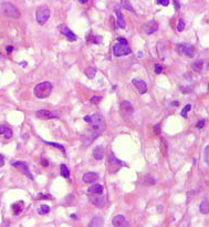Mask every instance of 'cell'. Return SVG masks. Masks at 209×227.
<instances>
[{
    "instance_id": "obj_1",
    "label": "cell",
    "mask_w": 209,
    "mask_h": 227,
    "mask_svg": "<svg viewBox=\"0 0 209 227\" xmlns=\"http://www.w3.org/2000/svg\"><path fill=\"white\" fill-rule=\"evenodd\" d=\"M84 121L89 122L90 126L89 129L85 130L82 139L84 140L85 144H89L90 142L94 141L96 137H99L103 133V131L105 130V123L100 113H94L93 115H86V116H84Z\"/></svg>"
},
{
    "instance_id": "obj_2",
    "label": "cell",
    "mask_w": 209,
    "mask_h": 227,
    "mask_svg": "<svg viewBox=\"0 0 209 227\" xmlns=\"http://www.w3.org/2000/svg\"><path fill=\"white\" fill-rule=\"evenodd\" d=\"M113 53L115 57H124L132 53V49L128 46V42L126 39L122 37L117 38V42L113 46Z\"/></svg>"
},
{
    "instance_id": "obj_3",
    "label": "cell",
    "mask_w": 209,
    "mask_h": 227,
    "mask_svg": "<svg viewBox=\"0 0 209 227\" xmlns=\"http://www.w3.org/2000/svg\"><path fill=\"white\" fill-rule=\"evenodd\" d=\"M52 92V84L48 81H44V82H41L37 84L33 89V93H35V98L40 99V100H43V99H46Z\"/></svg>"
},
{
    "instance_id": "obj_4",
    "label": "cell",
    "mask_w": 209,
    "mask_h": 227,
    "mask_svg": "<svg viewBox=\"0 0 209 227\" xmlns=\"http://www.w3.org/2000/svg\"><path fill=\"white\" fill-rule=\"evenodd\" d=\"M0 8H1V12L6 17H8V18H11V19H18V18H20L19 10L15 8L13 4H9L7 1L2 2L1 6H0Z\"/></svg>"
},
{
    "instance_id": "obj_5",
    "label": "cell",
    "mask_w": 209,
    "mask_h": 227,
    "mask_svg": "<svg viewBox=\"0 0 209 227\" xmlns=\"http://www.w3.org/2000/svg\"><path fill=\"white\" fill-rule=\"evenodd\" d=\"M50 18V9L48 8L46 6H40L37 11H35V20L39 24H46V21L49 20Z\"/></svg>"
},
{
    "instance_id": "obj_6",
    "label": "cell",
    "mask_w": 209,
    "mask_h": 227,
    "mask_svg": "<svg viewBox=\"0 0 209 227\" xmlns=\"http://www.w3.org/2000/svg\"><path fill=\"white\" fill-rule=\"evenodd\" d=\"M121 113L125 119L131 118L134 113V108L128 101H123L121 103Z\"/></svg>"
},
{
    "instance_id": "obj_7",
    "label": "cell",
    "mask_w": 209,
    "mask_h": 227,
    "mask_svg": "<svg viewBox=\"0 0 209 227\" xmlns=\"http://www.w3.org/2000/svg\"><path fill=\"white\" fill-rule=\"evenodd\" d=\"M158 29V22L156 20H149L143 24V31L146 35H153Z\"/></svg>"
},
{
    "instance_id": "obj_8",
    "label": "cell",
    "mask_w": 209,
    "mask_h": 227,
    "mask_svg": "<svg viewBox=\"0 0 209 227\" xmlns=\"http://www.w3.org/2000/svg\"><path fill=\"white\" fill-rule=\"evenodd\" d=\"M178 51L185 55L186 57L188 58H194L195 57V48L190 44H185V43H182V44H178Z\"/></svg>"
},
{
    "instance_id": "obj_9",
    "label": "cell",
    "mask_w": 209,
    "mask_h": 227,
    "mask_svg": "<svg viewBox=\"0 0 209 227\" xmlns=\"http://www.w3.org/2000/svg\"><path fill=\"white\" fill-rule=\"evenodd\" d=\"M11 165L13 166V167H18L21 171V172L26 175V176H28L30 180H33V176H32V174L30 173V171H29V167H28V165L27 163H24V162H20V161H17V162H12Z\"/></svg>"
},
{
    "instance_id": "obj_10",
    "label": "cell",
    "mask_w": 209,
    "mask_h": 227,
    "mask_svg": "<svg viewBox=\"0 0 209 227\" xmlns=\"http://www.w3.org/2000/svg\"><path fill=\"white\" fill-rule=\"evenodd\" d=\"M91 202L93 205H95L96 207H104L106 200H105L104 195L102 194H91Z\"/></svg>"
},
{
    "instance_id": "obj_11",
    "label": "cell",
    "mask_w": 209,
    "mask_h": 227,
    "mask_svg": "<svg viewBox=\"0 0 209 227\" xmlns=\"http://www.w3.org/2000/svg\"><path fill=\"white\" fill-rule=\"evenodd\" d=\"M132 84L135 86L136 90L138 91V93L145 94L147 92V85L143 80H141V79H133L132 80Z\"/></svg>"
},
{
    "instance_id": "obj_12",
    "label": "cell",
    "mask_w": 209,
    "mask_h": 227,
    "mask_svg": "<svg viewBox=\"0 0 209 227\" xmlns=\"http://www.w3.org/2000/svg\"><path fill=\"white\" fill-rule=\"evenodd\" d=\"M112 225L114 227H128L130 224L127 223V220L125 219V217L122 215H116L114 218L112 219Z\"/></svg>"
},
{
    "instance_id": "obj_13",
    "label": "cell",
    "mask_w": 209,
    "mask_h": 227,
    "mask_svg": "<svg viewBox=\"0 0 209 227\" xmlns=\"http://www.w3.org/2000/svg\"><path fill=\"white\" fill-rule=\"evenodd\" d=\"M35 115H37V118L42 119V120H50V119L58 118L55 114H53L51 111H48V110H39V111H37Z\"/></svg>"
},
{
    "instance_id": "obj_14",
    "label": "cell",
    "mask_w": 209,
    "mask_h": 227,
    "mask_svg": "<svg viewBox=\"0 0 209 227\" xmlns=\"http://www.w3.org/2000/svg\"><path fill=\"white\" fill-rule=\"evenodd\" d=\"M114 11H115V15H116V24H117L121 29H124V28H125V19H124L123 13H122V11L120 10L118 7H115Z\"/></svg>"
},
{
    "instance_id": "obj_15",
    "label": "cell",
    "mask_w": 209,
    "mask_h": 227,
    "mask_svg": "<svg viewBox=\"0 0 209 227\" xmlns=\"http://www.w3.org/2000/svg\"><path fill=\"white\" fill-rule=\"evenodd\" d=\"M97 178H99V175L94 172L85 173L84 175H83V177H82L83 182H84V183H88V184H92L94 182H96Z\"/></svg>"
},
{
    "instance_id": "obj_16",
    "label": "cell",
    "mask_w": 209,
    "mask_h": 227,
    "mask_svg": "<svg viewBox=\"0 0 209 227\" xmlns=\"http://www.w3.org/2000/svg\"><path fill=\"white\" fill-rule=\"evenodd\" d=\"M104 152L105 150L103 146H101V145H97L95 146L94 149H93V157L95 158V160H102L103 157H104Z\"/></svg>"
},
{
    "instance_id": "obj_17",
    "label": "cell",
    "mask_w": 209,
    "mask_h": 227,
    "mask_svg": "<svg viewBox=\"0 0 209 227\" xmlns=\"http://www.w3.org/2000/svg\"><path fill=\"white\" fill-rule=\"evenodd\" d=\"M61 31H62V33L64 35V37H66V38H68V40H69V41H75V40H77V35H74L73 32L71 31V30H70L68 27H65V26L61 28Z\"/></svg>"
},
{
    "instance_id": "obj_18",
    "label": "cell",
    "mask_w": 209,
    "mask_h": 227,
    "mask_svg": "<svg viewBox=\"0 0 209 227\" xmlns=\"http://www.w3.org/2000/svg\"><path fill=\"white\" fill-rule=\"evenodd\" d=\"M0 135H4L6 139H11L13 133H12V130L10 128H8L6 125H0Z\"/></svg>"
},
{
    "instance_id": "obj_19",
    "label": "cell",
    "mask_w": 209,
    "mask_h": 227,
    "mask_svg": "<svg viewBox=\"0 0 209 227\" xmlns=\"http://www.w3.org/2000/svg\"><path fill=\"white\" fill-rule=\"evenodd\" d=\"M23 207H24V203L23 202H18V203H15L11 205V209L15 216L19 215L20 213L23 211Z\"/></svg>"
},
{
    "instance_id": "obj_20",
    "label": "cell",
    "mask_w": 209,
    "mask_h": 227,
    "mask_svg": "<svg viewBox=\"0 0 209 227\" xmlns=\"http://www.w3.org/2000/svg\"><path fill=\"white\" fill-rule=\"evenodd\" d=\"M103 191H104V187H103V185L101 184L93 185V186L89 187V189H88V192L91 193V194H102Z\"/></svg>"
},
{
    "instance_id": "obj_21",
    "label": "cell",
    "mask_w": 209,
    "mask_h": 227,
    "mask_svg": "<svg viewBox=\"0 0 209 227\" xmlns=\"http://www.w3.org/2000/svg\"><path fill=\"white\" fill-rule=\"evenodd\" d=\"M199 211H200L201 214L204 215H208L209 214V203L208 200H202L199 205Z\"/></svg>"
},
{
    "instance_id": "obj_22",
    "label": "cell",
    "mask_w": 209,
    "mask_h": 227,
    "mask_svg": "<svg viewBox=\"0 0 209 227\" xmlns=\"http://www.w3.org/2000/svg\"><path fill=\"white\" fill-rule=\"evenodd\" d=\"M103 223H104V219L102 216H95L89 226H103Z\"/></svg>"
},
{
    "instance_id": "obj_23",
    "label": "cell",
    "mask_w": 209,
    "mask_h": 227,
    "mask_svg": "<svg viewBox=\"0 0 209 227\" xmlns=\"http://www.w3.org/2000/svg\"><path fill=\"white\" fill-rule=\"evenodd\" d=\"M202 66H204V61H202V60H198V61H196V62L193 64V71L199 73V72H201Z\"/></svg>"
},
{
    "instance_id": "obj_24",
    "label": "cell",
    "mask_w": 209,
    "mask_h": 227,
    "mask_svg": "<svg viewBox=\"0 0 209 227\" xmlns=\"http://www.w3.org/2000/svg\"><path fill=\"white\" fill-rule=\"evenodd\" d=\"M160 151H162L163 155L166 156L167 151H168V144H167V142L165 139H162V140H160Z\"/></svg>"
},
{
    "instance_id": "obj_25",
    "label": "cell",
    "mask_w": 209,
    "mask_h": 227,
    "mask_svg": "<svg viewBox=\"0 0 209 227\" xmlns=\"http://www.w3.org/2000/svg\"><path fill=\"white\" fill-rule=\"evenodd\" d=\"M96 74V70L94 69L93 67H89L86 70H85V75L88 77L89 79H93Z\"/></svg>"
},
{
    "instance_id": "obj_26",
    "label": "cell",
    "mask_w": 209,
    "mask_h": 227,
    "mask_svg": "<svg viewBox=\"0 0 209 227\" xmlns=\"http://www.w3.org/2000/svg\"><path fill=\"white\" fill-rule=\"evenodd\" d=\"M61 175L64 178H70V171L68 166L64 164H61Z\"/></svg>"
},
{
    "instance_id": "obj_27",
    "label": "cell",
    "mask_w": 209,
    "mask_h": 227,
    "mask_svg": "<svg viewBox=\"0 0 209 227\" xmlns=\"http://www.w3.org/2000/svg\"><path fill=\"white\" fill-rule=\"evenodd\" d=\"M121 4H122V6H123V8L127 9V10H130L131 12H135V10H134V8L131 6V4H130L128 0H121Z\"/></svg>"
},
{
    "instance_id": "obj_28",
    "label": "cell",
    "mask_w": 209,
    "mask_h": 227,
    "mask_svg": "<svg viewBox=\"0 0 209 227\" xmlns=\"http://www.w3.org/2000/svg\"><path fill=\"white\" fill-rule=\"evenodd\" d=\"M38 212H39V214H40V215H46V214H48V213L50 212V207H49L48 205H44V204H43V205L40 206V208L38 209Z\"/></svg>"
},
{
    "instance_id": "obj_29",
    "label": "cell",
    "mask_w": 209,
    "mask_h": 227,
    "mask_svg": "<svg viewBox=\"0 0 209 227\" xmlns=\"http://www.w3.org/2000/svg\"><path fill=\"white\" fill-rule=\"evenodd\" d=\"M46 144L48 145H52V146H55V147H58V149H60L62 151V153H63V155H65V149H64V146L61 144H58V143H54V142H48V141H43Z\"/></svg>"
},
{
    "instance_id": "obj_30",
    "label": "cell",
    "mask_w": 209,
    "mask_h": 227,
    "mask_svg": "<svg viewBox=\"0 0 209 227\" xmlns=\"http://www.w3.org/2000/svg\"><path fill=\"white\" fill-rule=\"evenodd\" d=\"M112 164H114V165H120V166H125V164H124L123 162L122 161H120V160H117L115 156H114V154L113 153H111V161H110Z\"/></svg>"
},
{
    "instance_id": "obj_31",
    "label": "cell",
    "mask_w": 209,
    "mask_h": 227,
    "mask_svg": "<svg viewBox=\"0 0 209 227\" xmlns=\"http://www.w3.org/2000/svg\"><path fill=\"white\" fill-rule=\"evenodd\" d=\"M190 109H191V104H186V105L184 106V109H183L182 112H180V115H182L183 118H187V113L190 111Z\"/></svg>"
},
{
    "instance_id": "obj_32",
    "label": "cell",
    "mask_w": 209,
    "mask_h": 227,
    "mask_svg": "<svg viewBox=\"0 0 209 227\" xmlns=\"http://www.w3.org/2000/svg\"><path fill=\"white\" fill-rule=\"evenodd\" d=\"M185 21H184V19H179V21H178V24H177V31L178 32H182L184 31V29H185Z\"/></svg>"
},
{
    "instance_id": "obj_33",
    "label": "cell",
    "mask_w": 209,
    "mask_h": 227,
    "mask_svg": "<svg viewBox=\"0 0 209 227\" xmlns=\"http://www.w3.org/2000/svg\"><path fill=\"white\" fill-rule=\"evenodd\" d=\"M164 70V67L163 66H160V64H155V73H157V74H159L162 71Z\"/></svg>"
},
{
    "instance_id": "obj_34",
    "label": "cell",
    "mask_w": 209,
    "mask_h": 227,
    "mask_svg": "<svg viewBox=\"0 0 209 227\" xmlns=\"http://www.w3.org/2000/svg\"><path fill=\"white\" fill-rule=\"evenodd\" d=\"M90 101H91V103H93V104H97V103L101 101V98L100 97H92Z\"/></svg>"
},
{
    "instance_id": "obj_35",
    "label": "cell",
    "mask_w": 209,
    "mask_h": 227,
    "mask_svg": "<svg viewBox=\"0 0 209 227\" xmlns=\"http://www.w3.org/2000/svg\"><path fill=\"white\" fill-rule=\"evenodd\" d=\"M157 4H162L164 7H167L169 4V0H157Z\"/></svg>"
},
{
    "instance_id": "obj_36",
    "label": "cell",
    "mask_w": 209,
    "mask_h": 227,
    "mask_svg": "<svg viewBox=\"0 0 209 227\" xmlns=\"http://www.w3.org/2000/svg\"><path fill=\"white\" fill-rule=\"evenodd\" d=\"M205 124H206L205 120H200V121H199L197 124H196V128H197V129H202V128L205 126Z\"/></svg>"
},
{
    "instance_id": "obj_37",
    "label": "cell",
    "mask_w": 209,
    "mask_h": 227,
    "mask_svg": "<svg viewBox=\"0 0 209 227\" xmlns=\"http://www.w3.org/2000/svg\"><path fill=\"white\" fill-rule=\"evenodd\" d=\"M208 152H209V146L207 145L206 146V149H205V163L206 164H208Z\"/></svg>"
},
{
    "instance_id": "obj_38",
    "label": "cell",
    "mask_w": 209,
    "mask_h": 227,
    "mask_svg": "<svg viewBox=\"0 0 209 227\" xmlns=\"http://www.w3.org/2000/svg\"><path fill=\"white\" fill-rule=\"evenodd\" d=\"M38 198H41V200H52V197L50 195H43V194H39L38 195Z\"/></svg>"
},
{
    "instance_id": "obj_39",
    "label": "cell",
    "mask_w": 209,
    "mask_h": 227,
    "mask_svg": "<svg viewBox=\"0 0 209 227\" xmlns=\"http://www.w3.org/2000/svg\"><path fill=\"white\" fill-rule=\"evenodd\" d=\"M173 2H174V4H175V9H176V10H179V8H180L179 1H178V0H173Z\"/></svg>"
},
{
    "instance_id": "obj_40",
    "label": "cell",
    "mask_w": 209,
    "mask_h": 227,
    "mask_svg": "<svg viewBox=\"0 0 209 227\" xmlns=\"http://www.w3.org/2000/svg\"><path fill=\"white\" fill-rule=\"evenodd\" d=\"M4 155L0 154V167L4 166Z\"/></svg>"
},
{
    "instance_id": "obj_41",
    "label": "cell",
    "mask_w": 209,
    "mask_h": 227,
    "mask_svg": "<svg viewBox=\"0 0 209 227\" xmlns=\"http://www.w3.org/2000/svg\"><path fill=\"white\" fill-rule=\"evenodd\" d=\"M6 50H7L8 53H10V52H12V50H13V47H12V46H8V47L6 48Z\"/></svg>"
},
{
    "instance_id": "obj_42",
    "label": "cell",
    "mask_w": 209,
    "mask_h": 227,
    "mask_svg": "<svg viewBox=\"0 0 209 227\" xmlns=\"http://www.w3.org/2000/svg\"><path fill=\"white\" fill-rule=\"evenodd\" d=\"M155 132H156V134L160 133V132H159V124H156V126H155Z\"/></svg>"
},
{
    "instance_id": "obj_43",
    "label": "cell",
    "mask_w": 209,
    "mask_h": 227,
    "mask_svg": "<svg viewBox=\"0 0 209 227\" xmlns=\"http://www.w3.org/2000/svg\"><path fill=\"white\" fill-rule=\"evenodd\" d=\"M42 165L44 166V167H46V166H48V165H49L48 161H46V160H42Z\"/></svg>"
},
{
    "instance_id": "obj_44",
    "label": "cell",
    "mask_w": 209,
    "mask_h": 227,
    "mask_svg": "<svg viewBox=\"0 0 209 227\" xmlns=\"http://www.w3.org/2000/svg\"><path fill=\"white\" fill-rule=\"evenodd\" d=\"M79 1H80V2H81V4H85V2H88V1H89V0H79Z\"/></svg>"
},
{
    "instance_id": "obj_45",
    "label": "cell",
    "mask_w": 209,
    "mask_h": 227,
    "mask_svg": "<svg viewBox=\"0 0 209 227\" xmlns=\"http://www.w3.org/2000/svg\"><path fill=\"white\" fill-rule=\"evenodd\" d=\"M138 57H139V58H142V57H143V53H142L141 51H139V52H138Z\"/></svg>"
}]
</instances>
